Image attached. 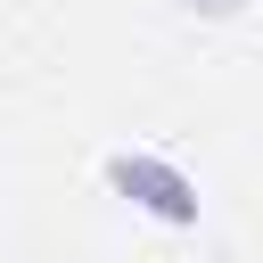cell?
Instances as JSON below:
<instances>
[{
	"label": "cell",
	"mask_w": 263,
	"mask_h": 263,
	"mask_svg": "<svg viewBox=\"0 0 263 263\" xmlns=\"http://www.w3.org/2000/svg\"><path fill=\"white\" fill-rule=\"evenodd\" d=\"M107 181H115L123 197H140L148 214H164V222H197V181H189L181 164L148 156V148H123V156H107Z\"/></svg>",
	"instance_id": "obj_1"
},
{
	"label": "cell",
	"mask_w": 263,
	"mask_h": 263,
	"mask_svg": "<svg viewBox=\"0 0 263 263\" xmlns=\"http://www.w3.org/2000/svg\"><path fill=\"white\" fill-rule=\"evenodd\" d=\"M189 8H205V16H230V8H247V0H189Z\"/></svg>",
	"instance_id": "obj_2"
}]
</instances>
